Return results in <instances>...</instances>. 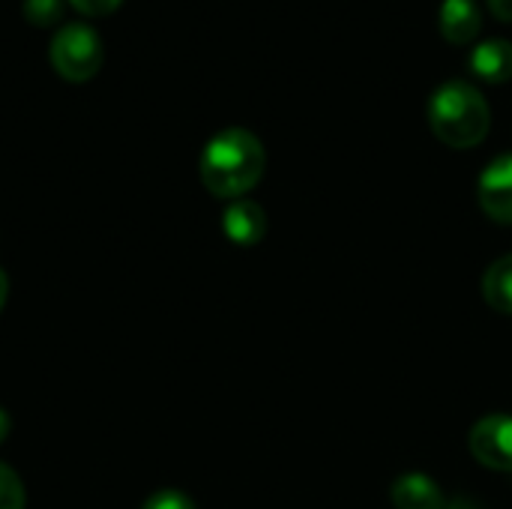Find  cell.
<instances>
[{"label": "cell", "instance_id": "obj_1", "mask_svg": "<svg viewBox=\"0 0 512 509\" xmlns=\"http://www.w3.org/2000/svg\"><path fill=\"white\" fill-rule=\"evenodd\" d=\"M267 165L264 144L240 126L216 132L201 153V183L216 198L237 201L258 186Z\"/></svg>", "mask_w": 512, "mask_h": 509}, {"label": "cell", "instance_id": "obj_9", "mask_svg": "<svg viewBox=\"0 0 512 509\" xmlns=\"http://www.w3.org/2000/svg\"><path fill=\"white\" fill-rule=\"evenodd\" d=\"M393 507L396 509H444L447 498L438 489L435 480H429L426 474H405L393 483L390 489Z\"/></svg>", "mask_w": 512, "mask_h": 509}, {"label": "cell", "instance_id": "obj_7", "mask_svg": "<svg viewBox=\"0 0 512 509\" xmlns=\"http://www.w3.org/2000/svg\"><path fill=\"white\" fill-rule=\"evenodd\" d=\"M438 27H441L447 42L468 45L480 36V27H483L480 6L474 0H444L441 15H438Z\"/></svg>", "mask_w": 512, "mask_h": 509}, {"label": "cell", "instance_id": "obj_15", "mask_svg": "<svg viewBox=\"0 0 512 509\" xmlns=\"http://www.w3.org/2000/svg\"><path fill=\"white\" fill-rule=\"evenodd\" d=\"M489 9H492L501 21H512V0H489Z\"/></svg>", "mask_w": 512, "mask_h": 509}, {"label": "cell", "instance_id": "obj_3", "mask_svg": "<svg viewBox=\"0 0 512 509\" xmlns=\"http://www.w3.org/2000/svg\"><path fill=\"white\" fill-rule=\"evenodd\" d=\"M51 66L57 69L60 78L66 81H90L105 60V48L102 39L93 27L87 24H66L57 30V36L51 39Z\"/></svg>", "mask_w": 512, "mask_h": 509}, {"label": "cell", "instance_id": "obj_17", "mask_svg": "<svg viewBox=\"0 0 512 509\" xmlns=\"http://www.w3.org/2000/svg\"><path fill=\"white\" fill-rule=\"evenodd\" d=\"M444 509H480L474 501H465V498H459V501H447V507Z\"/></svg>", "mask_w": 512, "mask_h": 509}, {"label": "cell", "instance_id": "obj_5", "mask_svg": "<svg viewBox=\"0 0 512 509\" xmlns=\"http://www.w3.org/2000/svg\"><path fill=\"white\" fill-rule=\"evenodd\" d=\"M480 207L498 225H512V153L498 156L480 174Z\"/></svg>", "mask_w": 512, "mask_h": 509}, {"label": "cell", "instance_id": "obj_10", "mask_svg": "<svg viewBox=\"0 0 512 509\" xmlns=\"http://www.w3.org/2000/svg\"><path fill=\"white\" fill-rule=\"evenodd\" d=\"M483 297L486 303L501 312V315H512V255L498 258L486 276H483Z\"/></svg>", "mask_w": 512, "mask_h": 509}, {"label": "cell", "instance_id": "obj_11", "mask_svg": "<svg viewBox=\"0 0 512 509\" xmlns=\"http://www.w3.org/2000/svg\"><path fill=\"white\" fill-rule=\"evenodd\" d=\"M21 12L33 27H51L63 15V0H24Z\"/></svg>", "mask_w": 512, "mask_h": 509}, {"label": "cell", "instance_id": "obj_8", "mask_svg": "<svg viewBox=\"0 0 512 509\" xmlns=\"http://www.w3.org/2000/svg\"><path fill=\"white\" fill-rule=\"evenodd\" d=\"M471 72L489 84H504L512 78V42L504 36L483 39L471 51Z\"/></svg>", "mask_w": 512, "mask_h": 509}, {"label": "cell", "instance_id": "obj_2", "mask_svg": "<svg viewBox=\"0 0 512 509\" xmlns=\"http://www.w3.org/2000/svg\"><path fill=\"white\" fill-rule=\"evenodd\" d=\"M429 126L453 150L477 147L492 126V111L486 96L468 81H447L432 93Z\"/></svg>", "mask_w": 512, "mask_h": 509}, {"label": "cell", "instance_id": "obj_6", "mask_svg": "<svg viewBox=\"0 0 512 509\" xmlns=\"http://www.w3.org/2000/svg\"><path fill=\"white\" fill-rule=\"evenodd\" d=\"M222 231L234 246H255L267 234V213L255 201L237 198L228 204L222 216Z\"/></svg>", "mask_w": 512, "mask_h": 509}, {"label": "cell", "instance_id": "obj_4", "mask_svg": "<svg viewBox=\"0 0 512 509\" xmlns=\"http://www.w3.org/2000/svg\"><path fill=\"white\" fill-rule=\"evenodd\" d=\"M471 453L483 468L510 474L512 471V417L510 414H492L483 417L471 429Z\"/></svg>", "mask_w": 512, "mask_h": 509}, {"label": "cell", "instance_id": "obj_16", "mask_svg": "<svg viewBox=\"0 0 512 509\" xmlns=\"http://www.w3.org/2000/svg\"><path fill=\"white\" fill-rule=\"evenodd\" d=\"M9 429H12V423H9V417H6V411L0 408V444L6 441V435H9Z\"/></svg>", "mask_w": 512, "mask_h": 509}, {"label": "cell", "instance_id": "obj_14", "mask_svg": "<svg viewBox=\"0 0 512 509\" xmlns=\"http://www.w3.org/2000/svg\"><path fill=\"white\" fill-rule=\"evenodd\" d=\"M69 3L87 18H102V15H111L123 0H69Z\"/></svg>", "mask_w": 512, "mask_h": 509}, {"label": "cell", "instance_id": "obj_18", "mask_svg": "<svg viewBox=\"0 0 512 509\" xmlns=\"http://www.w3.org/2000/svg\"><path fill=\"white\" fill-rule=\"evenodd\" d=\"M6 294H9V279H6V273L0 270V309H3V303H6Z\"/></svg>", "mask_w": 512, "mask_h": 509}, {"label": "cell", "instance_id": "obj_12", "mask_svg": "<svg viewBox=\"0 0 512 509\" xmlns=\"http://www.w3.org/2000/svg\"><path fill=\"white\" fill-rule=\"evenodd\" d=\"M24 501L27 495H24L21 477L9 465L0 462V509H24Z\"/></svg>", "mask_w": 512, "mask_h": 509}, {"label": "cell", "instance_id": "obj_13", "mask_svg": "<svg viewBox=\"0 0 512 509\" xmlns=\"http://www.w3.org/2000/svg\"><path fill=\"white\" fill-rule=\"evenodd\" d=\"M141 509H195V504H192L186 495L165 489V492H156V495H150V498L144 501V507Z\"/></svg>", "mask_w": 512, "mask_h": 509}]
</instances>
